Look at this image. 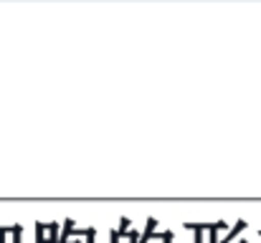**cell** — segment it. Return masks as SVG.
<instances>
[]
</instances>
